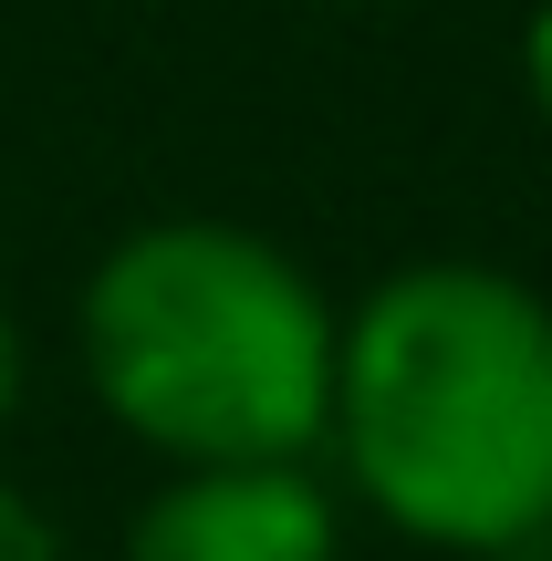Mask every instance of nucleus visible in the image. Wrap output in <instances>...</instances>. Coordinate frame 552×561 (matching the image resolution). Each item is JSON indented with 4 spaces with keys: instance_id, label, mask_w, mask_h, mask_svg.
<instances>
[{
    "instance_id": "7",
    "label": "nucleus",
    "mask_w": 552,
    "mask_h": 561,
    "mask_svg": "<svg viewBox=\"0 0 552 561\" xmlns=\"http://www.w3.org/2000/svg\"><path fill=\"white\" fill-rule=\"evenodd\" d=\"M500 561H552V530H532V541H521V551H500Z\"/></svg>"
},
{
    "instance_id": "5",
    "label": "nucleus",
    "mask_w": 552,
    "mask_h": 561,
    "mask_svg": "<svg viewBox=\"0 0 552 561\" xmlns=\"http://www.w3.org/2000/svg\"><path fill=\"white\" fill-rule=\"evenodd\" d=\"M521 94L552 125V0H532V21H521Z\"/></svg>"
},
{
    "instance_id": "3",
    "label": "nucleus",
    "mask_w": 552,
    "mask_h": 561,
    "mask_svg": "<svg viewBox=\"0 0 552 561\" xmlns=\"http://www.w3.org/2000/svg\"><path fill=\"white\" fill-rule=\"evenodd\" d=\"M115 561H345V500L324 468H178Z\"/></svg>"
},
{
    "instance_id": "6",
    "label": "nucleus",
    "mask_w": 552,
    "mask_h": 561,
    "mask_svg": "<svg viewBox=\"0 0 552 561\" xmlns=\"http://www.w3.org/2000/svg\"><path fill=\"white\" fill-rule=\"evenodd\" d=\"M21 396H32V343H21V322H11V301H0V426L21 416Z\"/></svg>"
},
{
    "instance_id": "4",
    "label": "nucleus",
    "mask_w": 552,
    "mask_h": 561,
    "mask_svg": "<svg viewBox=\"0 0 552 561\" xmlns=\"http://www.w3.org/2000/svg\"><path fill=\"white\" fill-rule=\"evenodd\" d=\"M0 561H63V530L42 520V500L21 479H0Z\"/></svg>"
},
{
    "instance_id": "1",
    "label": "nucleus",
    "mask_w": 552,
    "mask_h": 561,
    "mask_svg": "<svg viewBox=\"0 0 552 561\" xmlns=\"http://www.w3.org/2000/svg\"><path fill=\"white\" fill-rule=\"evenodd\" d=\"M324 458L417 551L500 561L552 530V291L491 261L386 271L334 343Z\"/></svg>"
},
{
    "instance_id": "2",
    "label": "nucleus",
    "mask_w": 552,
    "mask_h": 561,
    "mask_svg": "<svg viewBox=\"0 0 552 561\" xmlns=\"http://www.w3.org/2000/svg\"><path fill=\"white\" fill-rule=\"evenodd\" d=\"M345 312L240 219H136L74 291L94 405L167 468H313Z\"/></svg>"
}]
</instances>
